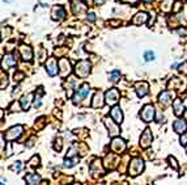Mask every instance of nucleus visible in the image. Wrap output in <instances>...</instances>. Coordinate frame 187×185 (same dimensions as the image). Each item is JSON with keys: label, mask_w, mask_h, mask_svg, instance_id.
Returning <instances> with one entry per match:
<instances>
[{"label": "nucleus", "mask_w": 187, "mask_h": 185, "mask_svg": "<svg viewBox=\"0 0 187 185\" xmlns=\"http://www.w3.org/2000/svg\"><path fill=\"white\" fill-rule=\"evenodd\" d=\"M144 169V162L140 158H135L130 162V167H128V172L131 176H137L141 171Z\"/></svg>", "instance_id": "obj_1"}, {"label": "nucleus", "mask_w": 187, "mask_h": 185, "mask_svg": "<svg viewBox=\"0 0 187 185\" xmlns=\"http://www.w3.org/2000/svg\"><path fill=\"white\" fill-rule=\"evenodd\" d=\"M75 72L77 76L80 77H86L88 75L90 74V63L88 61H81L78 62L76 65V69H75Z\"/></svg>", "instance_id": "obj_2"}, {"label": "nucleus", "mask_w": 187, "mask_h": 185, "mask_svg": "<svg viewBox=\"0 0 187 185\" xmlns=\"http://www.w3.org/2000/svg\"><path fill=\"white\" fill-rule=\"evenodd\" d=\"M90 93V88H89V84H82L81 87H80V89L78 91H76V93L73 95V103L75 104H78V103H81V100L82 99H85V97Z\"/></svg>", "instance_id": "obj_3"}, {"label": "nucleus", "mask_w": 187, "mask_h": 185, "mask_svg": "<svg viewBox=\"0 0 187 185\" xmlns=\"http://www.w3.org/2000/svg\"><path fill=\"white\" fill-rule=\"evenodd\" d=\"M22 131H24V128L21 125H17V126H13V128H11L9 129L8 131L6 134L3 135L4 138H6L7 140H9V142H11V140H16L20 135L22 134Z\"/></svg>", "instance_id": "obj_4"}, {"label": "nucleus", "mask_w": 187, "mask_h": 185, "mask_svg": "<svg viewBox=\"0 0 187 185\" xmlns=\"http://www.w3.org/2000/svg\"><path fill=\"white\" fill-rule=\"evenodd\" d=\"M155 114H156V112H155L153 105H145L144 108H143V110H141L140 117H141V120L144 121V122H151V121H153Z\"/></svg>", "instance_id": "obj_5"}, {"label": "nucleus", "mask_w": 187, "mask_h": 185, "mask_svg": "<svg viewBox=\"0 0 187 185\" xmlns=\"http://www.w3.org/2000/svg\"><path fill=\"white\" fill-rule=\"evenodd\" d=\"M105 101L109 105H115L119 101V91L116 88H111L105 93Z\"/></svg>", "instance_id": "obj_6"}, {"label": "nucleus", "mask_w": 187, "mask_h": 185, "mask_svg": "<svg viewBox=\"0 0 187 185\" xmlns=\"http://www.w3.org/2000/svg\"><path fill=\"white\" fill-rule=\"evenodd\" d=\"M46 70L50 76H55L59 72V61H56V58H48L46 62Z\"/></svg>", "instance_id": "obj_7"}, {"label": "nucleus", "mask_w": 187, "mask_h": 185, "mask_svg": "<svg viewBox=\"0 0 187 185\" xmlns=\"http://www.w3.org/2000/svg\"><path fill=\"white\" fill-rule=\"evenodd\" d=\"M59 72H60V75L63 77H66L67 75H70L71 65H70V62H68V59H66V58L59 59Z\"/></svg>", "instance_id": "obj_8"}, {"label": "nucleus", "mask_w": 187, "mask_h": 185, "mask_svg": "<svg viewBox=\"0 0 187 185\" xmlns=\"http://www.w3.org/2000/svg\"><path fill=\"white\" fill-rule=\"evenodd\" d=\"M152 139H153V137H152V133H151V130L149 129H145L144 130V133L141 134V137H140V144H141V147H149L151 143H152Z\"/></svg>", "instance_id": "obj_9"}, {"label": "nucleus", "mask_w": 187, "mask_h": 185, "mask_svg": "<svg viewBox=\"0 0 187 185\" xmlns=\"http://www.w3.org/2000/svg\"><path fill=\"white\" fill-rule=\"evenodd\" d=\"M16 54H6V57L3 58V69H11V67L16 66Z\"/></svg>", "instance_id": "obj_10"}, {"label": "nucleus", "mask_w": 187, "mask_h": 185, "mask_svg": "<svg viewBox=\"0 0 187 185\" xmlns=\"http://www.w3.org/2000/svg\"><path fill=\"white\" fill-rule=\"evenodd\" d=\"M126 148V143L124 140L120 139V138H114L111 142V150L114 152H123Z\"/></svg>", "instance_id": "obj_11"}, {"label": "nucleus", "mask_w": 187, "mask_h": 185, "mask_svg": "<svg viewBox=\"0 0 187 185\" xmlns=\"http://www.w3.org/2000/svg\"><path fill=\"white\" fill-rule=\"evenodd\" d=\"M105 121V125H106V128H107V130H109V134L111 135V137H115V135H118L119 134V128H118V125H115L114 122H113V121L110 120V118H106L103 120Z\"/></svg>", "instance_id": "obj_12"}, {"label": "nucleus", "mask_w": 187, "mask_h": 185, "mask_svg": "<svg viewBox=\"0 0 187 185\" xmlns=\"http://www.w3.org/2000/svg\"><path fill=\"white\" fill-rule=\"evenodd\" d=\"M136 93L139 97H144L147 93H148V89H149V85L147 84L145 81H140V83H137L136 84Z\"/></svg>", "instance_id": "obj_13"}, {"label": "nucleus", "mask_w": 187, "mask_h": 185, "mask_svg": "<svg viewBox=\"0 0 187 185\" xmlns=\"http://www.w3.org/2000/svg\"><path fill=\"white\" fill-rule=\"evenodd\" d=\"M173 129L175 133H178V134H183L186 133V130H187V124H186V121L183 120H177L173 124Z\"/></svg>", "instance_id": "obj_14"}, {"label": "nucleus", "mask_w": 187, "mask_h": 185, "mask_svg": "<svg viewBox=\"0 0 187 185\" xmlns=\"http://www.w3.org/2000/svg\"><path fill=\"white\" fill-rule=\"evenodd\" d=\"M66 17V11L63 7H54L52 9V18L54 20H58V21H62L64 20Z\"/></svg>", "instance_id": "obj_15"}, {"label": "nucleus", "mask_w": 187, "mask_h": 185, "mask_svg": "<svg viewBox=\"0 0 187 185\" xmlns=\"http://www.w3.org/2000/svg\"><path fill=\"white\" fill-rule=\"evenodd\" d=\"M171 99H173V93L169 91H165V92H162V93L158 96V101H160V104H162L164 106L166 105H169L171 103Z\"/></svg>", "instance_id": "obj_16"}, {"label": "nucleus", "mask_w": 187, "mask_h": 185, "mask_svg": "<svg viewBox=\"0 0 187 185\" xmlns=\"http://www.w3.org/2000/svg\"><path fill=\"white\" fill-rule=\"evenodd\" d=\"M20 53H21V57H22L24 61H32V58H33L32 47H29L26 45H22L21 47H20Z\"/></svg>", "instance_id": "obj_17"}, {"label": "nucleus", "mask_w": 187, "mask_h": 185, "mask_svg": "<svg viewBox=\"0 0 187 185\" xmlns=\"http://www.w3.org/2000/svg\"><path fill=\"white\" fill-rule=\"evenodd\" d=\"M173 109H174V113L175 116H182L185 113V106H183V101L181 99H175L174 103H173Z\"/></svg>", "instance_id": "obj_18"}, {"label": "nucleus", "mask_w": 187, "mask_h": 185, "mask_svg": "<svg viewBox=\"0 0 187 185\" xmlns=\"http://www.w3.org/2000/svg\"><path fill=\"white\" fill-rule=\"evenodd\" d=\"M110 114H111V118L114 120L116 124H120L123 121V114H122V110H120L119 106H114V108L111 109Z\"/></svg>", "instance_id": "obj_19"}, {"label": "nucleus", "mask_w": 187, "mask_h": 185, "mask_svg": "<svg viewBox=\"0 0 187 185\" xmlns=\"http://www.w3.org/2000/svg\"><path fill=\"white\" fill-rule=\"evenodd\" d=\"M103 104H105V101H103V95L101 93V92H96L94 97H93L92 106L93 108H101Z\"/></svg>", "instance_id": "obj_20"}, {"label": "nucleus", "mask_w": 187, "mask_h": 185, "mask_svg": "<svg viewBox=\"0 0 187 185\" xmlns=\"http://www.w3.org/2000/svg\"><path fill=\"white\" fill-rule=\"evenodd\" d=\"M32 99H33V93H28L25 96H22V99L20 100V103H21L24 110L29 109V106H30V104H32Z\"/></svg>", "instance_id": "obj_21"}, {"label": "nucleus", "mask_w": 187, "mask_h": 185, "mask_svg": "<svg viewBox=\"0 0 187 185\" xmlns=\"http://www.w3.org/2000/svg\"><path fill=\"white\" fill-rule=\"evenodd\" d=\"M147 18H148V14L144 13V12H140L132 18V22H134L135 25H140V24L147 22Z\"/></svg>", "instance_id": "obj_22"}, {"label": "nucleus", "mask_w": 187, "mask_h": 185, "mask_svg": "<svg viewBox=\"0 0 187 185\" xmlns=\"http://www.w3.org/2000/svg\"><path fill=\"white\" fill-rule=\"evenodd\" d=\"M25 181L28 184H38L39 181H41V176L37 173H30V175H28V176H25Z\"/></svg>", "instance_id": "obj_23"}, {"label": "nucleus", "mask_w": 187, "mask_h": 185, "mask_svg": "<svg viewBox=\"0 0 187 185\" xmlns=\"http://www.w3.org/2000/svg\"><path fill=\"white\" fill-rule=\"evenodd\" d=\"M76 163H78V156H75V158H71V156H67L64 159V167L67 168H71L73 167Z\"/></svg>", "instance_id": "obj_24"}, {"label": "nucleus", "mask_w": 187, "mask_h": 185, "mask_svg": "<svg viewBox=\"0 0 187 185\" xmlns=\"http://www.w3.org/2000/svg\"><path fill=\"white\" fill-rule=\"evenodd\" d=\"M119 79H120V72L118 71V70H114V71L110 72V75H109V80H110V81L116 83Z\"/></svg>", "instance_id": "obj_25"}, {"label": "nucleus", "mask_w": 187, "mask_h": 185, "mask_svg": "<svg viewBox=\"0 0 187 185\" xmlns=\"http://www.w3.org/2000/svg\"><path fill=\"white\" fill-rule=\"evenodd\" d=\"M42 95H43V91H42V88H39V92H38V95H36V99H34V106L36 108H39L41 106V97H42Z\"/></svg>", "instance_id": "obj_26"}, {"label": "nucleus", "mask_w": 187, "mask_h": 185, "mask_svg": "<svg viewBox=\"0 0 187 185\" xmlns=\"http://www.w3.org/2000/svg\"><path fill=\"white\" fill-rule=\"evenodd\" d=\"M73 11H75V13H78V12H82L84 11V4H82L81 2H76L73 3Z\"/></svg>", "instance_id": "obj_27"}, {"label": "nucleus", "mask_w": 187, "mask_h": 185, "mask_svg": "<svg viewBox=\"0 0 187 185\" xmlns=\"http://www.w3.org/2000/svg\"><path fill=\"white\" fill-rule=\"evenodd\" d=\"M155 53L152 51V50H148V51H145V54H144V59L145 62H152V61H155Z\"/></svg>", "instance_id": "obj_28"}, {"label": "nucleus", "mask_w": 187, "mask_h": 185, "mask_svg": "<svg viewBox=\"0 0 187 185\" xmlns=\"http://www.w3.org/2000/svg\"><path fill=\"white\" fill-rule=\"evenodd\" d=\"M9 109H11L12 112H18V110H21L22 109V105H21V103H12V105L9 106Z\"/></svg>", "instance_id": "obj_29"}, {"label": "nucleus", "mask_w": 187, "mask_h": 185, "mask_svg": "<svg viewBox=\"0 0 187 185\" xmlns=\"http://www.w3.org/2000/svg\"><path fill=\"white\" fill-rule=\"evenodd\" d=\"M173 4V0H165V3H162V6H161V8L164 9V11H170V6Z\"/></svg>", "instance_id": "obj_30"}, {"label": "nucleus", "mask_w": 187, "mask_h": 185, "mask_svg": "<svg viewBox=\"0 0 187 185\" xmlns=\"http://www.w3.org/2000/svg\"><path fill=\"white\" fill-rule=\"evenodd\" d=\"M12 169H13V171H17V172L21 171V169H22V163L21 162H16L12 165Z\"/></svg>", "instance_id": "obj_31"}, {"label": "nucleus", "mask_w": 187, "mask_h": 185, "mask_svg": "<svg viewBox=\"0 0 187 185\" xmlns=\"http://www.w3.org/2000/svg\"><path fill=\"white\" fill-rule=\"evenodd\" d=\"M169 163H170V165H171V167H173L174 169H178V164H177V160L174 159V158H169Z\"/></svg>", "instance_id": "obj_32"}, {"label": "nucleus", "mask_w": 187, "mask_h": 185, "mask_svg": "<svg viewBox=\"0 0 187 185\" xmlns=\"http://www.w3.org/2000/svg\"><path fill=\"white\" fill-rule=\"evenodd\" d=\"M2 79H3V81H2V88H4V87H7V84H8V77H7V75L4 76V72H2Z\"/></svg>", "instance_id": "obj_33"}, {"label": "nucleus", "mask_w": 187, "mask_h": 185, "mask_svg": "<svg viewBox=\"0 0 187 185\" xmlns=\"http://www.w3.org/2000/svg\"><path fill=\"white\" fill-rule=\"evenodd\" d=\"M178 67H179L178 70H179L181 72H185V74H187V62H185L183 65H179Z\"/></svg>", "instance_id": "obj_34"}, {"label": "nucleus", "mask_w": 187, "mask_h": 185, "mask_svg": "<svg viewBox=\"0 0 187 185\" xmlns=\"http://www.w3.org/2000/svg\"><path fill=\"white\" fill-rule=\"evenodd\" d=\"M38 163H39V158L38 156H34L30 160V165H32V167H36V165H38Z\"/></svg>", "instance_id": "obj_35"}, {"label": "nucleus", "mask_w": 187, "mask_h": 185, "mask_svg": "<svg viewBox=\"0 0 187 185\" xmlns=\"http://www.w3.org/2000/svg\"><path fill=\"white\" fill-rule=\"evenodd\" d=\"M181 143L183 144V146L187 144V133H183V135L181 137Z\"/></svg>", "instance_id": "obj_36"}, {"label": "nucleus", "mask_w": 187, "mask_h": 185, "mask_svg": "<svg viewBox=\"0 0 187 185\" xmlns=\"http://www.w3.org/2000/svg\"><path fill=\"white\" fill-rule=\"evenodd\" d=\"M24 77V74H21V72H17V74H14V81H20Z\"/></svg>", "instance_id": "obj_37"}, {"label": "nucleus", "mask_w": 187, "mask_h": 185, "mask_svg": "<svg viewBox=\"0 0 187 185\" xmlns=\"http://www.w3.org/2000/svg\"><path fill=\"white\" fill-rule=\"evenodd\" d=\"M88 20L92 21V22H93V21H96V14H94V13H92V12H90V13H88Z\"/></svg>", "instance_id": "obj_38"}, {"label": "nucleus", "mask_w": 187, "mask_h": 185, "mask_svg": "<svg viewBox=\"0 0 187 185\" xmlns=\"http://www.w3.org/2000/svg\"><path fill=\"white\" fill-rule=\"evenodd\" d=\"M164 116H162V114H158V116H157V122H164Z\"/></svg>", "instance_id": "obj_39"}, {"label": "nucleus", "mask_w": 187, "mask_h": 185, "mask_svg": "<svg viewBox=\"0 0 187 185\" xmlns=\"http://www.w3.org/2000/svg\"><path fill=\"white\" fill-rule=\"evenodd\" d=\"M12 155V148H11V144H8V150H7V156H11Z\"/></svg>", "instance_id": "obj_40"}, {"label": "nucleus", "mask_w": 187, "mask_h": 185, "mask_svg": "<svg viewBox=\"0 0 187 185\" xmlns=\"http://www.w3.org/2000/svg\"><path fill=\"white\" fill-rule=\"evenodd\" d=\"M178 33L179 34H187V30L186 29H178Z\"/></svg>", "instance_id": "obj_41"}, {"label": "nucleus", "mask_w": 187, "mask_h": 185, "mask_svg": "<svg viewBox=\"0 0 187 185\" xmlns=\"http://www.w3.org/2000/svg\"><path fill=\"white\" fill-rule=\"evenodd\" d=\"M175 6H177V7H175V9H174V11H175V12H177V11H179V8H181V3H179V2H177V4H175Z\"/></svg>", "instance_id": "obj_42"}, {"label": "nucleus", "mask_w": 187, "mask_h": 185, "mask_svg": "<svg viewBox=\"0 0 187 185\" xmlns=\"http://www.w3.org/2000/svg\"><path fill=\"white\" fill-rule=\"evenodd\" d=\"M103 2H105V0H96V4H98V3H100V4H102Z\"/></svg>", "instance_id": "obj_43"}, {"label": "nucleus", "mask_w": 187, "mask_h": 185, "mask_svg": "<svg viewBox=\"0 0 187 185\" xmlns=\"http://www.w3.org/2000/svg\"><path fill=\"white\" fill-rule=\"evenodd\" d=\"M175 67H178V65H177V63H174V65H171V69H175Z\"/></svg>", "instance_id": "obj_44"}, {"label": "nucleus", "mask_w": 187, "mask_h": 185, "mask_svg": "<svg viewBox=\"0 0 187 185\" xmlns=\"http://www.w3.org/2000/svg\"><path fill=\"white\" fill-rule=\"evenodd\" d=\"M185 118H186V120H187V109H186V110H185Z\"/></svg>", "instance_id": "obj_45"}, {"label": "nucleus", "mask_w": 187, "mask_h": 185, "mask_svg": "<svg viewBox=\"0 0 187 185\" xmlns=\"http://www.w3.org/2000/svg\"><path fill=\"white\" fill-rule=\"evenodd\" d=\"M143 2H144V3H151L152 0H143Z\"/></svg>", "instance_id": "obj_46"}, {"label": "nucleus", "mask_w": 187, "mask_h": 185, "mask_svg": "<svg viewBox=\"0 0 187 185\" xmlns=\"http://www.w3.org/2000/svg\"><path fill=\"white\" fill-rule=\"evenodd\" d=\"M3 2H7V3H11V0H3Z\"/></svg>", "instance_id": "obj_47"}, {"label": "nucleus", "mask_w": 187, "mask_h": 185, "mask_svg": "<svg viewBox=\"0 0 187 185\" xmlns=\"http://www.w3.org/2000/svg\"><path fill=\"white\" fill-rule=\"evenodd\" d=\"M186 151H187V146H186Z\"/></svg>", "instance_id": "obj_48"}]
</instances>
